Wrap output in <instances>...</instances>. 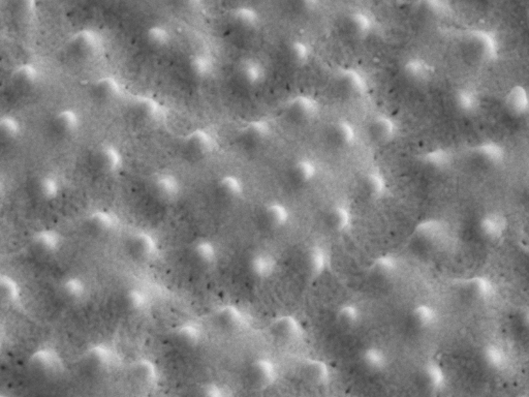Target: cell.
<instances>
[{"label": "cell", "instance_id": "6da1fadb", "mask_svg": "<svg viewBox=\"0 0 529 397\" xmlns=\"http://www.w3.org/2000/svg\"><path fill=\"white\" fill-rule=\"evenodd\" d=\"M370 134L378 142L387 141L393 134V123L388 120H378L371 125Z\"/></svg>", "mask_w": 529, "mask_h": 397}, {"label": "cell", "instance_id": "7a4b0ae2", "mask_svg": "<svg viewBox=\"0 0 529 397\" xmlns=\"http://www.w3.org/2000/svg\"><path fill=\"white\" fill-rule=\"evenodd\" d=\"M508 109L514 113H521L522 111L526 110L528 100H526L525 91L521 88L512 90L508 100Z\"/></svg>", "mask_w": 529, "mask_h": 397}, {"label": "cell", "instance_id": "3957f363", "mask_svg": "<svg viewBox=\"0 0 529 397\" xmlns=\"http://www.w3.org/2000/svg\"><path fill=\"white\" fill-rule=\"evenodd\" d=\"M198 397H225V396L220 388L210 386L205 388V389L201 392L200 396Z\"/></svg>", "mask_w": 529, "mask_h": 397}]
</instances>
